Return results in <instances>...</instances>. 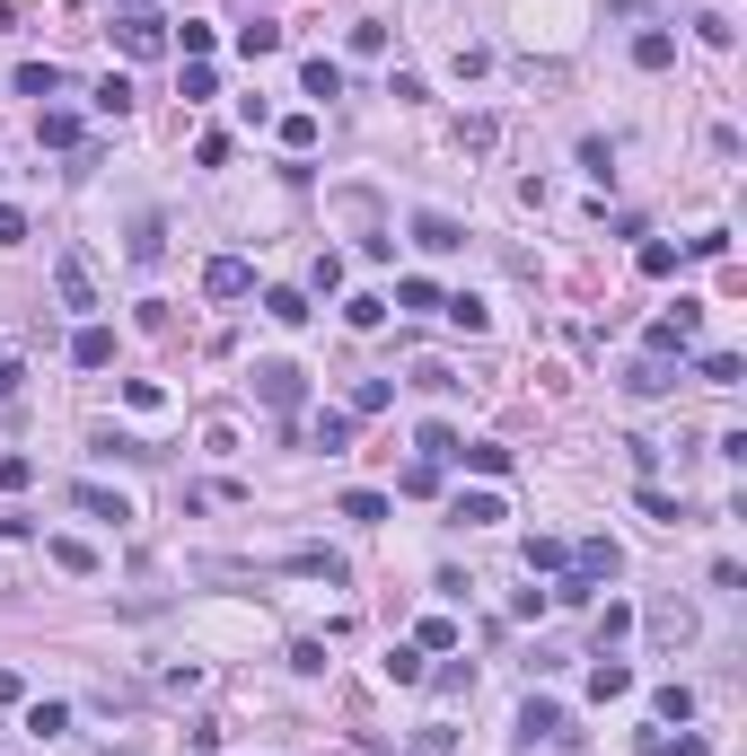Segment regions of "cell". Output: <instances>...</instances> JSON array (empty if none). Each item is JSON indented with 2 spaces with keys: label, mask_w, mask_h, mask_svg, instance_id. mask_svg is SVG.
<instances>
[{
  "label": "cell",
  "mask_w": 747,
  "mask_h": 756,
  "mask_svg": "<svg viewBox=\"0 0 747 756\" xmlns=\"http://www.w3.org/2000/svg\"><path fill=\"white\" fill-rule=\"evenodd\" d=\"M80 141V115H62V106H44V124H35V150H71Z\"/></svg>",
  "instance_id": "cell-22"
},
{
  "label": "cell",
  "mask_w": 747,
  "mask_h": 756,
  "mask_svg": "<svg viewBox=\"0 0 747 756\" xmlns=\"http://www.w3.org/2000/svg\"><path fill=\"white\" fill-rule=\"evenodd\" d=\"M44 554H53V563H62V572H98V554H89V545H80V537H53V545H44Z\"/></svg>",
  "instance_id": "cell-37"
},
{
  "label": "cell",
  "mask_w": 747,
  "mask_h": 756,
  "mask_svg": "<svg viewBox=\"0 0 747 756\" xmlns=\"http://www.w3.org/2000/svg\"><path fill=\"white\" fill-rule=\"evenodd\" d=\"M633 62H642V71H668V62H677V35H668V27H642V35H633Z\"/></svg>",
  "instance_id": "cell-13"
},
{
  "label": "cell",
  "mask_w": 747,
  "mask_h": 756,
  "mask_svg": "<svg viewBox=\"0 0 747 756\" xmlns=\"http://www.w3.org/2000/svg\"><path fill=\"white\" fill-rule=\"evenodd\" d=\"M35 484V458H0V493H27Z\"/></svg>",
  "instance_id": "cell-51"
},
{
  "label": "cell",
  "mask_w": 747,
  "mask_h": 756,
  "mask_svg": "<svg viewBox=\"0 0 747 756\" xmlns=\"http://www.w3.org/2000/svg\"><path fill=\"white\" fill-rule=\"evenodd\" d=\"M572 554H563V537H528V572H563Z\"/></svg>",
  "instance_id": "cell-38"
},
{
  "label": "cell",
  "mask_w": 747,
  "mask_h": 756,
  "mask_svg": "<svg viewBox=\"0 0 747 756\" xmlns=\"http://www.w3.org/2000/svg\"><path fill=\"white\" fill-rule=\"evenodd\" d=\"M440 308H449V326H458V335H484V326H493V308H484L475 290H458V299H440Z\"/></svg>",
  "instance_id": "cell-20"
},
{
  "label": "cell",
  "mask_w": 747,
  "mask_h": 756,
  "mask_svg": "<svg viewBox=\"0 0 747 756\" xmlns=\"http://www.w3.org/2000/svg\"><path fill=\"white\" fill-rule=\"evenodd\" d=\"M185 98H221V71L212 62H185Z\"/></svg>",
  "instance_id": "cell-49"
},
{
  "label": "cell",
  "mask_w": 747,
  "mask_h": 756,
  "mask_svg": "<svg viewBox=\"0 0 747 756\" xmlns=\"http://www.w3.org/2000/svg\"><path fill=\"white\" fill-rule=\"evenodd\" d=\"M18 387H27V361H0V405H9Z\"/></svg>",
  "instance_id": "cell-55"
},
{
  "label": "cell",
  "mask_w": 747,
  "mask_h": 756,
  "mask_svg": "<svg viewBox=\"0 0 747 756\" xmlns=\"http://www.w3.org/2000/svg\"><path fill=\"white\" fill-rule=\"evenodd\" d=\"M0 704H27V686H18V677H9V668H0Z\"/></svg>",
  "instance_id": "cell-56"
},
{
  "label": "cell",
  "mask_w": 747,
  "mask_h": 756,
  "mask_svg": "<svg viewBox=\"0 0 747 756\" xmlns=\"http://www.w3.org/2000/svg\"><path fill=\"white\" fill-rule=\"evenodd\" d=\"M53 89H62L53 62H18V98H53Z\"/></svg>",
  "instance_id": "cell-27"
},
{
  "label": "cell",
  "mask_w": 747,
  "mask_h": 756,
  "mask_svg": "<svg viewBox=\"0 0 747 756\" xmlns=\"http://www.w3.org/2000/svg\"><path fill=\"white\" fill-rule=\"evenodd\" d=\"M115 44H124V62H158L167 53V18L158 9H124L115 18Z\"/></svg>",
  "instance_id": "cell-1"
},
{
  "label": "cell",
  "mask_w": 747,
  "mask_h": 756,
  "mask_svg": "<svg viewBox=\"0 0 747 756\" xmlns=\"http://www.w3.org/2000/svg\"><path fill=\"white\" fill-rule=\"evenodd\" d=\"M308 290H344V255H335V247L317 255V273H308Z\"/></svg>",
  "instance_id": "cell-52"
},
{
  "label": "cell",
  "mask_w": 747,
  "mask_h": 756,
  "mask_svg": "<svg viewBox=\"0 0 747 756\" xmlns=\"http://www.w3.org/2000/svg\"><path fill=\"white\" fill-rule=\"evenodd\" d=\"M458 467H475V476H510V449H501V440H458Z\"/></svg>",
  "instance_id": "cell-16"
},
{
  "label": "cell",
  "mask_w": 747,
  "mask_h": 756,
  "mask_svg": "<svg viewBox=\"0 0 747 756\" xmlns=\"http://www.w3.org/2000/svg\"><path fill=\"white\" fill-rule=\"evenodd\" d=\"M18 18H27V0H0V35H9V27H18Z\"/></svg>",
  "instance_id": "cell-57"
},
{
  "label": "cell",
  "mask_w": 747,
  "mask_h": 756,
  "mask_svg": "<svg viewBox=\"0 0 747 756\" xmlns=\"http://www.w3.org/2000/svg\"><path fill=\"white\" fill-rule=\"evenodd\" d=\"M624 633H633V607H607V616H598V651H616Z\"/></svg>",
  "instance_id": "cell-47"
},
{
  "label": "cell",
  "mask_w": 747,
  "mask_h": 756,
  "mask_svg": "<svg viewBox=\"0 0 747 756\" xmlns=\"http://www.w3.org/2000/svg\"><path fill=\"white\" fill-rule=\"evenodd\" d=\"M53 290H62V308H98V273H89V255H80V247L53 255Z\"/></svg>",
  "instance_id": "cell-4"
},
{
  "label": "cell",
  "mask_w": 747,
  "mask_h": 756,
  "mask_svg": "<svg viewBox=\"0 0 747 756\" xmlns=\"http://www.w3.org/2000/svg\"><path fill=\"white\" fill-rule=\"evenodd\" d=\"M633 264H642V282H668V273H677V247H668V238H642Z\"/></svg>",
  "instance_id": "cell-26"
},
{
  "label": "cell",
  "mask_w": 747,
  "mask_h": 756,
  "mask_svg": "<svg viewBox=\"0 0 747 756\" xmlns=\"http://www.w3.org/2000/svg\"><path fill=\"white\" fill-rule=\"evenodd\" d=\"M62 731H71V704H53V695L27 704V739H62Z\"/></svg>",
  "instance_id": "cell-21"
},
{
  "label": "cell",
  "mask_w": 747,
  "mask_h": 756,
  "mask_svg": "<svg viewBox=\"0 0 747 756\" xmlns=\"http://www.w3.org/2000/svg\"><path fill=\"white\" fill-rule=\"evenodd\" d=\"M695 35H704V44H722V53H730V44H739V27H730V18H722V9H704V18H695Z\"/></svg>",
  "instance_id": "cell-42"
},
{
  "label": "cell",
  "mask_w": 747,
  "mask_h": 756,
  "mask_svg": "<svg viewBox=\"0 0 747 756\" xmlns=\"http://www.w3.org/2000/svg\"><path fill=\"white\" fill-rule=\"evenodd\" d=\"M633 756H704V731H686V722H677V739H668V731H642Z\"/></svg>",
  "instance_id": "cell-10"
},
{
  "label": "cell",
  "mask_w": 747,
  "mask_h": 756,
  "mask_svg": "<svg viewBox=\"0 0 747 756\" xmlns=\"http://www.w3.org/2000/svg\"><path fill=\"white\" fill-rule=\"evenodd\" d=\"M413 458H422V467H458V431H449V422H422Z\"/></svg>",
  "instance_id": "cell-14"
},
{
  "label": "cell",
  "mask_w": 747,
  "mask_h": 756,
  "mask_svg": "<svg viewBox=\"0 0 747 756\" xmlns=\"http://www.w3.org/2000/svg\"><path fill=\"white\" fill-rule=\"evenodd\" d=\"M282 150L308 159V150H317V115H282Z\"/></svg>",
  "instance_id": "cell-31"
},
{
  "label": "cell",
  "mask_w": 747,
  "mask_h": 756,
  "mask_svg": "<svg viewBox=\"0 0 747 756\" xmlns=\"http://www.w3.org/2000/svg\"><path fill=\"white\" fill-rule=\"evenodd\" d=\"M695 335H704V299H677L668 317H651V353L668 361V353H695Z\"/></svg>",
  "instance_id": "cell-3"
},
{
  "label": "cell",
  "mask_w": 747,
  "mask_h": 756,
  "mask_svg": "<svg viewBox=\"0 0 747 756\" xmlns=\"http://www.w3.org/2000/svg\"><path fill=\"white\" fill-rule=\"evenodd\" d=\"M203 290H212V299H247L255 264H247V255H212V264H203Z\"/></svg>",
  "instance_id": "cell-5"
},
{
  "label": "cell",
  "mask_w": 747,
  "mask_h": 756,
  "mask_svg": "<svg viewBox=\"0 0 747 756\" xmlns=\"http://www.w3.org/2000/svg\"><path fill=\"white\" fill-rule=\"evenodd\" d=\"M642 510H651V519H659V528H677V519H686V510H677V493H659V484H651V476H642Z\"/></svg>",
  "instance_id": "cell-40"
},
{
  "label": "cell",
  "mask_w": 747,
  "mask_h": 756,
  "mask_svg": "<svg viewBox=\"0 0 747 756\" xmlns=\"http://www.w3.org/2000/svg\"><path fill=\"white\" fill-rule=\"evenodd\" d=\"M344 519H361V528H378V519H387V493H344Z\"/></svg>",
  "instance_id": "cell-45"
},
{
  "label": "cell",
  "mask_w": 747,
  "mask_h": 756,
  "mask_svg": "<svg viewBox=\"0 0 747 756\" xmlns=\"http://www.w3.org/2000/svg\"><path fill=\"white\" fill-rule=\"evenodd\" d=\"M387 677H396V686H422L431 668H422V651H413V642H396V651H387Z\"/></svg>",
  "instance_id": "cell-29"
},
{
  "label": "cell",
  "mask_w": 747,
  "mask_h": 756,
  "mask_svg": "<svg viewBox=\"0 0 747 756\" xmlns=\"http://www.w3.org/2000/svg\"><path fill=\"white\" fill-rule=\"evenodd\" d=\"M212 44H221V27H203V18H185V62H203Z\"/></svg>",
  "instance_id": "cell-48"
},
{
  "label": "cell",
  "mask_w": 747,
  "mask_h": 756,
  "mask_svg": "<svg viewBox=\"0 0 747 756\" xmlns=\"http://www.w3.org/2000/svg\"><path fill=\"white\" fill-rule=\"evenodd\" d=\"M458 141H467V159H484V150L501 141V124H493V115H467V132H458Z\"/></svg>",
  "instance_id": "cell-41"
},
{
  "label": "cell",
  "mask_w": 747,
  "mask_h": 756,
  "mask_svg": "<svg viewBox=\"0 0 747 756\" xmlns=\"http://www.w3.org/2000/svg\"><path fill=\"white\" fill-rule=\"evenodd\" d=\"M651 713H659V722H695V686H677V677H668V686L651 695Z\"/></svg>",
  "instance_id": "cell-25"
},
{
  "label": "cell",
  "mask_w": 747,
  "mask_h": 756,
  "mask_svg": "<svg viewBox=\"0 0 747 756\" xmlns=\"http://www.w3.org/2000/svg\"><path fill=\"white\" fill-rule=\"evenodd\" d=\"M431 686H440V695H475V668H467V660H449V668H431Z\"/></svg>",
  "instance_id": "cell-44"
},
{
  "label": "cell",
  "mask_w": 747,
  "mask_h": 756,
  "mask_svg": "<svg viewBox=\"0 0 747 756\" xmlns=\"http://www.w3.org/2000/svg\"><path fill=\"white\" fill-rule=\"evenodd\" d=\"M616 545H607V537H590V545H581V554H572V572H581V581H616Z\"/></svg>",
  "instance_id": "cell-15"
},
{
  "label": "cell",
  "mask_w": 747,
  "mask_h": 756,
  "mask_svg": "<svg viewBox=\"0 0 747 756\" xmlns=\"http://www.w3.org/2000/svg\"><path fill=\"white\" fill-rule=\"evenodd\" d=\"M651 633H659V642H686V633H695V607H686V599H659V607H651Z\"/></svg>",
  "instance_id": "cell-17"
},
{
  "label": "cell",
  "mask_w": 747,
  "mask_h": 756,
  "mask_svg": "<svg viewBox=\"0 0 747 756\" xmlns=\"http://www.w3.org/2000/svg\"><path fill=\"white\" fill-rule=\"evenodd\" d=\"M299 89H308V98H344V62H326V53L299 62Z\"/></svg>",
  "instance_id": "cell-19"
},
{
  "label": "cell",
  "mask_w": 747,
  "mask_h": 756,
  "mask_svg": "<svg viewBox=\"0 0 747 756\" xmlns=\"http://www.w3.org/2000/svg\"><path fill=\"white\" fill-rule=\"evenodd\" d=\"M132 264H141V273H150V264H167V221H158V212H141V221H132Z\"/></svg>",
  "instance_id": "cell-8"
},
{
  "label": "cell",
  "mask_w": 747,
  "mask_h": 756,
  "mask_svg": "<svg viewBox=\"0 0 747 756\" xmlns=\"http://www.w3.org/2000/svg\"><path fill=\"white\" fill-rule=\"evenodd\" d=\"M387 396H396L387 378H361V387H352V413H387Z\"/></svg>",
  "instance_id": "cell-46"
},
{
  "label": "cell",
  "mask_w": 747,
  "mask_h": 756,
  "mask_svg": "<svg viewBox=\"0 0 747 756\" xmlns=\"http://www.w3.org/2000/svg\"><path fill=\"white\" fill-rule=\"evenodd\" d=\"M449 519H467V528H484V519H501V493H458V510Z\"/></svg>",
  "instance_id": "cell-35"
},
{
  "label": "cell",
  "mask_w": 747,
  "mask_h": 756,
  "mask_svg": "<svg viewBox=\"0 0 747 756\" xmlns=\"http://www.w3.org/2000/svg\"><path fill=\"white\" fill-rule=\"evenodd\" d=\"M264 317L273 326H308V290H264Z\"/></svg>",
  "instance_id": "cell-23"
},
{
  "label": "cell",
  "mask_w": 747,
  "mask_h": 756,
  "mask_svg": "<svg viewBox=\"0 0 747 756\" xmlns=\"http://www.w3.org/2000/svg\"><path fill=\"white\" fill-rule=\"evenodd\" d=\"M238 53H247V62H255V53H282V27H264V18L238 27Z\"/></svg>",
  "instance_id": "cell-39"
},
{
  "label": "cell",
  "mask_w": 747,
  "mask_h": 756,
  "mask_svg": "<svg viewBox=\"0 0 747 756\" xmlns=\"http://www.w3.org/2000/svg\"><path fill=\"white\" fill-rule=\"evenodd\" d=\"M18 238H27V212H9V203H0V247H18Z\"/></svg>",
  "instance_id": "cell-54"
},
{
  "label": "cell",
  "mask_w": 747,
  "mask_h": 756,
  "mask_svg": "<svg viewBox=\"0 0 747 756\" xmlns=\"http://www.w3.org/2000/svg\"><path fill=\"white\" fill-rule=\"evenodd\" d=\"M545 599H563V607H590V599H598V581H581V572H563V581H554Z\"/></svg>",
  "instance_id": "cell-43"
},
{
  "label": "cell",
  "mask_w": 747,
  "mask_h": 756,
  "mask_svg": "<svg viewBox=\"0 0 747 756\" xmlns=\"http://www.w3.org/2000/svg\"><path fill=\"white\" fill-rule=\"evenodd\" d=\"M396 308H413V317H422V308H440V290H431L422 273H405V282H396Z\"/></svg>",
  "instance_id": "cell-36"
},
{
  "label": "cell",
  "mask_w": 747,
  "mask_h": 756,
  "mask_svg": "<svg viewBox=\"0 0 747 756\" xmlns=\"http://www.w3.org/2000/svg\"><path fill=\"white\" fill-rule=\"evenodd\" d=\"M71 502L89 510V519H115V528L132 519V502H124V493H106V484H71Z\"/></svg>",
  "instance_id": "cell-12"
},
{
  "label": "cell",
  "mask_w": 747,
  "mask_h": 756,
  "mask_svg": "<svg viewBox=\"0 0 747 756\" xmlns=\"http://www.w3.org/2000/svg\"><path fill=\"white\" fill-rule=\"evenodd\" d=\"M413 651H458V625H449V616H422V625H413Z\"/></svg>",
  "instance_id": "cell-33"
},
{
  "label": "cell",
  "mask_w": 747,
  "mask_h": 756,
  "mask_svg": "<svg viewBox=\"0 0 747 756\" xmlns=\"http://www.w3.org/2000/svg\"><path fill=\"white\" fill-rule=\"evenodd\" d=\"M668 387H677V370H668V361H659V353H651V361H633V370H624V396H668Z\"/></svg>",
  "instance_id": "cell-11"
},
{
  "label": "cell",
  "mask_w": 747,
  "mask_h": 756,
  "mask_svg": "<svg viewBox=\"0 0 747 756\" xmlns=\"http://www.w3.org/2000/svg\"><path fill=\"white\" fill-rule=\"evenodd\" d=\"M413 247H431V255H458V247H467V229H458L449 212H413Z\"/></svg>",
  "instance_id": "cell-7"
},
{
  "label": "cell",
  "mask_w": 747,
  "mask_h": 756,
  "mask_svg": "<svg viewBox=\"0 0 747 756\" xmlns=\"http://www.w3.org/2000/svg\"><path fill=\"white\" fill-rule=\"evenodd\" d=\"M545 739H563V704L528 695V704H519V748H545Z\"/></svg>",
  "instance_id": "cell-6"
},
{
  "label": "cell",
  "mask_w": 747,
  "mask_h": 756,
  "mask_svg": "<svg viewBox=\"0 0 747 756\" xmlns=\"http://www.w3.org/2000/svg\"><path fill=\"white\" fill-rule=\"evenodd\" d=\"M255 396H264L273 413H299V405H308V370H299V361H255Z\"/></svg>",
  "instance_id": "cell-2"
},
{
  "label": "cell",
  "mask_w": 747,
  "mask_h": 756,
  "mask_svg": "<svg viewBox=\"0 0 747 756\" xmlns=\"http://www.w3.org/2000/svg\"><path fill=\"white\" fill-rule=\"evenodd\" d=\"M308 440H317V449H326V458H335V449H344V440H352V413H317V422H308Z\"/></svg>",
  "instance_id": "cell-28"
},
{
  "label": "cell",
  "mask_w": 747,
  "mask_h": 756,
  "mask_svg": "<svg viewBox=\"0 0 747 756\" xmlns=\"http://www.w3.org/2000/svg\"><path fill=\"white\" fill-rule=\"evenodd\" d=\"M98 115H132V80H124V71L98 80Z\"/></svg>",
  "instance_id": "cell-30"
},
{
  "label": "cell",
  "mask_w": 747,
  "mask_h": 756,
  "mask_svg": "<svg viewBox=\"0 0 747 756\" xmlns=\"http://www.w3.org/2000/svg\"><path fill=\"white\" fill-rule=\"evenodd\" d=\"M344 317H352L361 335H378V326H387V299H378V290H361V299H344Z\"/></svg>",
  "instance_id": "cell-32"
},
{
  "label": "cell",
  "mask_w": 747,
  "mask_h": 756,
  "mask_svg": "<svg viewBox=\"0 0 747 756\" xmlns=\"http://www.w3.org/2000/svg\"><path fill=\"white\" fill-rule=\"evenodd\" d=\"M739 378H747L739 353H704V387H739Z\"/></svg>",
  "instance_id": "cell-34"
},
{
  "label": "cell",
  "mask_w": 747,
  "mask_h": 756,
  "mask_svg": "<svg viewBox=\"0 0 747 756\" xmlns=\"http://www.w3.org/2000/svg\"><path fill=\"white\" fill-rule=\"evenodd\" d=\"M71 361H80V370H106V361H115V326H80V335H71Z\"/></svg>",
  "instance_id": "cell-9"
},
{
  "label": "cell",
  "mask_w": 747,
  "mask_h": 756,
  "mask_svg": "<svg viewBox=\"0 0 747 756\" xmlns=\"http://www.w3.org/2000/svg\"><path fill=\"white\" fill-rule=\"evenodd\" d=\"M590 695H598V704H624V695H633V668H624V660H598V668H590Z\"/></svg>",
  "instance_id": "cell-18"
},
{
  "label": "cell",
  "mask_w": 747,
  "mask_h": 756,
  "mask_svg": "<svg viewBox=\"0 0 747 756\" xmlns=\"http://www.w3.org/2000/svg\"><path fill=\"white\" fill-rule=\"evenodd\" d=\"M413 756H458V739H449V731L431 722V731H413Z\"/></svg>",
  "instance_id": "cell-53"
},
{
  "label": "cell",
  "mask_w": 747,
  "mask_h": 756,
  "mask_svg": "<svg viewBox=\"0 0 747 756\" xmlns=\"http://www.w3.org/2000/svg\"><path fill=\"white\" fill-rule=\"evenodd\" d=\"M290 572H308V581H352V572H344V554H326V545H308V554H290Z\"/></svg>",
  "instance_id": "cell-24"
},
{
  "label": "cell",
  "mask_w": 747,
  "mask_h": 756,
  "mask_svg": "<svg viewBox=\"0 0 747 756\" xmlns=\"http://www.w3.org/2000/svg\"><path fill=\"white\" fill-rule=\"evenodd\" d=\"M194 167H229V132H203L194 141Z\"/></svg>",
  "instance_id": "cell-50"
}]
</instances>
